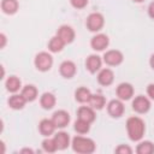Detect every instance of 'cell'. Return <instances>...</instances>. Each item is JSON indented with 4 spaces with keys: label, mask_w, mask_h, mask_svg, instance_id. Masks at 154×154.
<instances>
[{
    "label": "cell",
    "mask_w": 154,
    "mask_h": 154,
    "mask_svg": "<svg viewBox=\"0 0 154 154\" xmlns=\"http://www.w3.org/2000/svg\"><path fill=\"white\" fill-rule=\"evenodd\" d=\"M53 57L48 52H38L34 58V65L37 71L40 72H47L53 66Z\"/></svg>",
    "instance_id": "3957f363"
},
{
    "label": "cell",
    "mask_w": 154,
    "mask_h": 154,
    "mask_svg": "<svg viewBox=\"0 0 154 154\" xmlns=\"http://www.w3.org/2000/svg\"><path fill=\"white\" fill-rule=\"evenodd\" d=\"M70 4L76 10H83L88 5V0H70Z\"/></svg>",
    "instance_id": "f546056e"
},
{
    "label": "cell",
    "mask_w": 154,
    "mask_h": 154,
    "mask_svg": "<svg viewBox=\"0 0 154 154\" xmlns=\"http://www.w3.org/2000/svg\"><path fill=\"white\" fill-rule=\"evenodd\" d=\"M108 45H109V37L102 32L95 34L90 40V47H91V49H94L96 52L105 51L108 47Z\"/></svg>",
    "instance_id": "ba28073f"
},
{
    "label": "cell",
    "mask_w": 154,
    "mask_h": 154,
    "mask_svg": "<svg viewBox=\"0 0 154 154\" xmlns=\"http://www.w3.org/2000/svg\"><path fill=\"white\" fill-rule=\"evenodd\" d=\"M55 130H57V126L53 123L52 118L51 119L43 118V119L40 120V123H38V132L43 137H49V136L54 135L55 134Z\"/></svg>",
    "instance_id": "9a60e30c"
},
{
    "label": "cell",
    "mask_w": 154,
    "mask_h": 154,
    "mask_svg": "<svg viewBox=\"0 0 154 154\" xmlns=\"http://www.w3.org/2000/svg\"><path fill=\"white\" fill-rule=\"evenodd\" d=\"M73 129L78 135H85L90 131V123L77 118L76 122L73 123Z\"/></svg>",
    "instance_id": "4316f807"
},
{
    "label": "cell",
    "mask_w": 154,
    "mask_h": 154,
    "mask_svg": "<svg viewBox=\"0 0 154 154\" xmlns=\"http://www.w3.org/2000/svg\"><path fill=\"white\" fill-rule=\"evenodd\" d=\"M96 79H97V83L100 85H102V87H109L114 82V72L111 69H108V67H103V69H101L97 72Z\"/></svg>",
    "instance_id": "5bb4252c"
},
{
    "label": "cell",
    "mask_w": 154,
    "mask_h": 154,
    "mask_svg": "<svg viewBox=\"0 0 154 154\" xmlns=\"http://www.w3.org/2000/svg\"><path fill=\"white\" fill-rule=\"evenodd\" d=\"M132 2H135V4H142L144 0H131Z\"/></svg>",
    "instance_id": "d590c367"
},
{
    "label": "cell",
    "mask_w": 154,
    "mask_h": 154,
    "mask_svg": "<svg viewBox=\"0 0 154 154\" xmlns=\"http://www.w3.org/2000/svg\"><path fill=\"white\" fill-rule=\"evenodd\" d=\"M20 94L24 96L26 102H34L38 97V90L34 84H26L22 88Z\"/></svg>",
    "instance_id": "7402d4cb"
},
{
    "label": "cell",
    "mask_w": 154,
    "mask_h": 154,
    "mask_svg": "<svg viewBox=\"0 0 154 154\" xmlns=\"http://www.w3.org/2000/svg\"><path fill=\"white\" fill-rule=\"evenodd\" d=\"M131 106H132V109L138 113V114H146L150 111V107H152V102H150V99L148 96H144V95H137L134 97L132 102H131Z\"/></svg>",
    "instance_id": "5b68a950"
},
{
    "label": "cell",
    "mask_w": 154,
    "mask_h": 154,
    "mask_svg": "<svg viewBox=\"0 0 154 154\" xmlns=\"http://www.w3.org/2000/svg\"><path fill=\"white\" fill-rule=\"evenodd\" d=\"M65 46H66V43L58 35H54L53 37H51V40L48 41V45H47L48 51L51 53H60Z\"/></svg>",
    "instance_id": "603a6c76"
},
{
    "label": "cell",
    "mask_w": 154,
    "mask_h": 154,
    "mask_svg": "<svg viewBox=\"0 0 154 154\" xmlns=\"http://www.w3.org/2000/svg\"><path fill=\"white\" fill-rule=\"evenodd\" d=\"M71 148L78 154H91L96 149V143L90 137L77 135L71 140Z\"/></svg>",
    "instance_id": "7a4b0ae2"
},
{
    "label": "cell",
    "mask_w": 154,
    "mask_h": 154,
    "mask_svg": "<svg viewBox=\"0 0 154 154\" xmlns=\"http://www.w3.org/2000/svg\"><path fill=\"white\" fill-rule=\"evenodd\" d=\"M77 118L85 120L88 123H94L96 119V113L95 109L90 106H79L77 109Z\"/></svg>",
    "instance_id": "e0dca14e"
},
{
    "label": "cell",
    "mask_w": 154,
    "mask_h": 154,
    "mask_svg": "<svg viewBox=\"0 0 154 154\" xmlns=\"http://www.w3.org/2000/svg\"><path fill=\"white\" fill-rule=\"evenodd\" d=\"M52 120L55 124L57 129H64V128H66L69 125L71 118H70V114H69L67 111H65V109H58V111H55L52 114Z\"/></svg>",
    "instance_id": "7c38bea8"
},
{
    "label": "cell",
    "mask_w": 154,
    "mask_h": 154,
    "mask_svg": "<svg viewBox=\"0 0 154 154\" xmlns=\"http://www.w3.org/2000/svg\"><path fill=\"white\" fill-rule=\"evenodd\" d=\"M149 66L152 67V70H154V53L150 55L149 58Z\"/></svg>",
    "instance_id": "836d02e7"
},
{
    "label": "cell",
    "mask_w": 154,
    "mask_h": 154,
    "mask_svg": "<svg viewBox=\"0 0 154 154\" xmlns=\"http://www.w3.org/2000/svg\"><path fill=\"white\" fill-rule=\"evenodd\" d=\"M85 26L90 32H99L105 26V17L100 12H91L85 19Z\"/></svg>",
    "instance_id": "277c9868"
},
{
    "label": "cell",
    "mask_w": 154,
    "mask_h": 154,
    "mask_svg": "<svg viewBox=\"0 0 154 154\" xmlns=\"http://www.w3.org/2000/svg\"><path fill=\"white\" fill-rule=\"evenodd\" d=\"M59 73L65 79H71L77 73V66L72 60H64L59 65Z\"/></svg>",
    "instance_id": "30bf717a"
},
{
    "label": "cell",
    "mask_w": 154,
    "mask_h": 154,
    "mask_svg": "<svg viewBox=\"0 0 154 154\" xmlns=\"http://www.w3.org/2000/svg\"><path fill=\"white\" fill-rule=\"evenodd\" d=\"M5 87H6V90L11 94H14V93H18L19 90H22V81L19 77L12 75V76H8L7 79L5 81Z\"/></svg>",
    "instance_id": "d6986e66"
},
{
    "label": "cell",
    "mask_w": 154,
    "mask_h": 154,
    "mask_svg": "<svg viewBox=\"0 0 154 154\" xmlns=\"http://www.w3.org/2000/svg\"><path fill=\"white\" fill-rule=\"evenodd\" d=\"M147 96L152 100V101H154V83H149L148 85H147Z\"/></svg>",
    "instance_id": "4dcf8cb0"
},
{
    "label": "cell",
    "mask_w": 154,
    "mask_h": 154,
    "mask_svg": "<svg viewBox=\"0 0 154 154\" xmlns=\"http://www.w3.org/2000/svg\"><path fill=\"white\" fill-rule=\"evenodd\" d=\"M117 154H131L134 150L128 144H119L116 147V150H114Z\"/></svg>",
    "instance_id": "f1b7e54d"
},
{
    "label": "cell",
    "mask_w": 154,
    "mask_h": 154,
    "mask_svg": "<svg viewBox=\"0 0 154 154\" xmlns=\"http://www.w3.org/2000/svg\"><path fill=\"white\" fill-rule=\"evenodd\" d=\"M66 45H70L75 41V37H76V32H75V29L71 26V25H67V24H63L58 28L57 30V34Z\"/></svg>",
    "instance_id": "8fae6325"
},
{
    "label": "cell",
    "mask_w": 154,
    "mask_h": 154,
    "mask_svg": "<svg viewBox=\"0 0 154 154\" xmlns=\"http://www.w3.org/2000/svg\"><path fill=\"white\" fill-rule=\"evenodd\" d=\"M102 60L107 66H119L124 61V54L119 49H108L103 53Z\"/></svg>",
    "instance_id": "8992f818"
},
{
    "label": "cell",
    "mask_w": 154,
    "mask_h": 154,
    "mask_svg": "<svg viewBox=\"0 0 154 154\" xmlns=\"http://www.w3.org/2000/svg\"><path fill=\"white\" fill-rule=\"evenodd\" d=\"M7 103H8V106H10V108H12V109H14V111H19V109H23L24 108V106L28 103L26 102V100L24 99V96L19 93H14V94H12L10 97H8V100H7Z\"/></svg>",
    "instance_id": "ac0fdd59"
},
{
    "label": "cell",
    "mask_w": 154,
    "mask_h": 154,
    "mask_svg": "<svg viewBox=\"0 0 154 154\" xmlns=\"http://www.w3.org/2000/svg\"><path fill=\"white\" fill-rule=\"evenodd\" d=\"M6 43H7V37H6V35L4 32H1L0 34V48L4 49L5 46H6Z\"/></svg>",
    "instance_id": "d6a6232c"
},
{
    "label": "cell",
    "mask_w": 154,
    "mask_h": 154,
    "mask_svg": "<svg viewBox=\"0 0 154 154\" xmlns=\"http://www.w3.org/2000/svg\"><path fill=\"white\" fill-rule=\"evenodd\" d=\"M41 146H42V150L46 152V153H55V152L58 150V147H57V144H55L53 137H52V138L46 137V138L42 141Z\"/></svg>",
    "instance_id": "83f0119b"
},
{
    "label": "cell",
    "mask_w": 154,
    "mask_h": 154,
    "mask_svg": "<svg viewBox=\"0 0 154 154\" xmlns=\"http://www.w3.org/2000/svg\"><path fill=\"white\" fill-rule=\"evenodd\" d=\"M88 105L93 107L95 111H101L106 106V99L102 94H91Z\"/></svg>",
    "instance_id": "d4e9b609"
},
{
    "label": "cell",
    "mask_w": 154,
    "mask_h": 154,
    "mask_svg": "<svg viewBox=\"0 0 154 154\" xmlns=\"http://www.w3.org/2000/svg\"><path fill=\"white\" fill-rule=\"evenodd\" d=\"M54 142L58 147V150H65L71 146V138L70 135L66 131H58L53 136Z\"/></svg>",
    "instance_id": "2e32d148"
},
{
    "label": "cell",
    "mask_w": 154,
    "mask_h": 154,
    "mask_svg": "<svg viewBox=\"0 0 154 154\" xmlns=\"http://www.w3.org/2000/svg\"><path fill=\"white\" fill-rule=\"evenodd\" d=\"M126 128V134L130 141L132 142H138L143 138L144 132H146V123L144 120L138 117V116H131L126 119L125 123Z\"/></svg>",
    "instance_id": "6da1fadb"
},
{
    "label": "cell",
    "mask_w": 154,
    "mask_h": 154,
    "mask_svg": "<svg viewBox=\"0 0 154 154\" xmlns=\"http://www.w3.org/2000/svg\"><path fill=\"white\" fill-rule=\"evenodd\" d=\"M20 153H30V154H32V153H34V150H32V149H30V148H24V149H22V150H20Z\"/></svg>",
    "instance_id": "e575fe53"
},
{
    "label": "cell",
    "mask_w": 154,
    "mask_h": 154,
    "mask_svg": "<svg viewBox=\"0 0 154 154\" xmlns=\"http://www.w3.org/2000/svg\"><path fill=\"white\" fill-rule=\"evenodd\" d=\"M91 94L93 93L87 87H78L75 90V100L79 103H88L89 100H90Z\"/></svg>",
    "instance_id": "cb8c5ba5"
},
{
    "label": "cell",
    "mask_w": 154,
    "mask_h": 154,
    "mask_svg": "<svg viewBox=\"0 0 154 154\" xmlns=\"http://www.w3.org/2000/svg\"><path fill=\"white\" fill-rule=\"evenodd\" d=\"M135 152L137 154H153L154 153V143L150 141H138Z\"/></svg>",
    "instance_id": "484cf974"
},
{
    "label": "cell",
    "mask_w": 154,
    "mask_h": 154,
    "mask_svg": "<svg viewBox=\"0 0 154 154\" xmlns=\"http://www.w3.org/2000/svg\"><path fill=\"white\" fill-rule=\"evenodd\" d=\"M102 58L97 54H90L85 59V69L89 71V73L94 75L96 72H99L102 67Z\"/></svg>",
    "instance_id": "4fadbf2b"
},
{
    "label": "cell",
    "mask_w": 154,
    "mask_h": 154,
    "mask_svg": "<svg viewBox=\"0 0 154 154\" xmlns=\"http://www.w3.org/2000/svg\"><path fill=\"white\" fill-rule=\"evenodd\" d=\"M0 7L5 14L12 16V14H16L17 11L19 10V2L18 0H1Z\"/></svg>",
    "instance_id": "44dd1931"
},
{
    "label": "cell",
    "mask_w": 154,
    "mask_h": 154,
    "mask_svg": "<svg viewBox=\"0 0 154 154\" xmlns=\"http://www.w3.org/2000/svg\"><path fill=\"white\" fill-rule=\"evenodd\" d=\"M55 103H57V97L53 93L46 91L40 96V106L46 111L52 109L55 106Z\"/></svg>",
    "instance_id": "ffe728a7"
},
{
    "label": "cell",
    "mask_w": 154,
    "mask_h": 154,
    "mask_svg": "<svg viewBox=\"0 0 154 154\" xmlns=\"http://www.w3.org/2000/svg\"><path fill=\"white\" fill-rule=\"evenodd\" d=\"M134 93H135V89H134L132 84L129 82H122L116 88V95L122 101H128V100L132 99Z\"/></svg>",
    "instance_id": "9c48e42d"
},
{
    "label": "cell",
    "mask_w": 154,
    "mask_h": 154,
    "mask_svg": "<svg viewBox=\"0 0 154 154\" xmlns=\"http://www.w3.org/2000/svg\"><path fill=\"white\" fill-rule=\"evenodd\" d=\"M147 12H148V16H149V18H150V19H154V1H152V2L148 5Z\"/></svg>",
    "instance_id": "1f68e13d"
},
{
    "label": "cell",
    "mask_w": 154,
    "mask_h": 154,
    "mask_svg": "<svg viewBox=\"0 0 154 154\" xmlns=\"http://www.w3.org/2000/svg\"><path fill=\"white\" fill-rule=\"evenodd\" d=\"M106 109H107V113L111 118H114V119H118L120 117L124 116V112H125V106H124V102L120 100V99H113L111 100L107 105H106Z\"/></svg>",
    "instance_id": "52a82bcc"
}]
</instances>
